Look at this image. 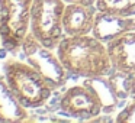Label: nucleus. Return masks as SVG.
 Instances as JSON below:
<instances>
[{
    "instance_id": "1",
    "label": "nucleus",
    "mask_w": 135,
    "mask_h": 123,
    "mask_svg": "<svg viewBox=\"0 0 135 123\" xmlns=\"http://www.w3.org/2000/svg\"><path fill=\"white\" fill-rule=\"evenodd\" d=\"M58 59L65 70L83 77L108 74L112 67L109 48L87 35H67L58 44Z\"/></svg>"
},
{
    "instance_id": "2",
    "label": "nucleus",
    "mask_w": 135,
    "mask_h": 123,
    "mask_svg": "<svg viewBox=\"0 0 135 123\" xmlns=\"http://www.w3.org/2000/svg\"><path fill=\"white\" fill-rule=\"evenodd\" d=\"M4 75L13 96L23 107L42 106L55 87L52 81L29 62L26 64L18 59H7L4 62Z\"/></svg>"
},
{
    "instance_id": "3",
    "label": "nucleus",
    "mask_w": 135,
    "mask_h": 123,
    "mask_svg": "<svg viewBox=\"0 0 135 123\" xmlns=\"http://www.w3.org/2000/svg\"><path fill=\"white\" fill-rule=\"evenodd\" d=\"M64 0H33L29 18V33L44 47H58L62 39Z\"/></svg>"
},
{
    "instance_id": "4",
    "label": "nucleus",
    "mask_w": 135,
    "mask_h": 123,
    "mask_svg": "<svg viewBox=\"0 0 135 123\" xmlns=\"http://www.w3.org/2000/svg\"><path fill=\"white\" fill-rule=\"evenodd\" d=\"M33 0H0L2 45L9 51L22 47L29 30L31 7Z\"/></svg>"
},
{
    "instance_id": "5",
    "label": "nucleus",
    "mask_w": 135,
    "mask_h": 123,
    "mask_svg": "<svg viewBox=\"0 0 135 123\" xmlns=\"http://www.w3.org/2000/svg\"><path fill=\"white\" fill-rule=\"evenodd\" d=\"M22 49L26 55L28 62L38 71H41L50 81H52L55 85L62 83L65 68L62 67L60 59L51 54L50 48L44 47L31 33H28L22 42Z\"/></svg>"
},
{
    "instance_id": "6",
    "label": "nucleus",
    "mask_w": 135,
    "mask_h": 123,
    "mask_svg": "<svg viewBox=\"0 0 135 123\" xmlns=\"http://www.w3.org/2000/svg\"><path fill=\"white\" fill-rule=\"evenodd\" d=\"M62 111L74 117H93L102 110V100L99 94L86 85H74L65 91L60 101Z\"/></svg>"
},
{
    "instance_id": "7",
    "label": "nucleus",
    "mask_w": 135,
    "mask_h": 123,
    "mask_svg": "<svg viewBox=\"0 0 135 123\" xmlns=\"http://www.w3.org/2000/svg\"><path fill=\"white\" fill-rule=\"evenodd\" d=\"M96 23V9L91 4L70 3L62 15V29L65 35H87Z\"/></svg>"
},
{
    "instance_id": "8",
    "label": "nucleus",
    "mask_w": 135,
    "mask_h": 123,
    "mask_svg": "<svg viewBox=\"0 0 135 123\" xmlns=\"http://www.w3.org/2000/svg\"><path fill=\"white\" fill-rule=\"evenodd\" d=\"M112 65L120 71L135 73V33L115 39L109 47Z\"/></svg>"
},
{
    "instance_id": "9",
    "label": "nucleus",
    "mask_w": 135,
    "mask_h": 123,
    "mask_svg": "<svg viewBox=\"0 0 135 123\" xmlns=\"http://www.w3.org/2000/svg\"><path fill=\"white\" fill-rule=\"evenodd\" d=\"M25 117V107L13 96L7 81L0 78V122H21Z\"/></svg>"
},
{
    "instance_id": "10",
    "label": "nucleus",
    "mask_w": 135,
    "mask_h": 123,
    "mask_svg": "<svg viewBox=\"0 0 135 123\" xmlns=\"http://www.w3.org/2000/svg\"><path fill=\"white\" fill-rule=\"evenodd\" d=\"M97 7L109 15H129L135 13V0H99Z\"/></svg>"
},
{
    "instance_id": "11",
    "label": "nucleus",
    "mask_w": 135,
    "mask_h": 123,
    "mask_svg": "<svg viewBox=\"0 0 135 123\" xmlns=\"http://www.w3.org/2000/svg\"><path fill=\"white\" fill-rule=\"evenodd\" d=\"M118 122L120 123H135V103L126 106L119 114H118Z\"/></svg>"
},
{
    "instance_id": "12",
    "label": "nucleus",
    "mask_w": 135,
    "mask_h": 123,
    "mask_svg": "<svg viewBox=\"0 0 135 123\" xmlns=\"http://www.w3.org/2000/svg\"><path fill=\"white\" fill-rule=\"evenodd\" d=\"M64 2H68V3H84V4H91L94 0H64Z\"/></svg>"
},
{
    "instance_id": "13",
    "label": "nucleus",
    "mask_w": 135,
    "mask_h": 123,
    "mask_svg": "<svg viewBox=\"0 0 135 123\" xmlns=\"http://www.w3.org/2000/svg\"><path fill=\"white\" fill-rule=\"evenodd\" d=\"M0 44H2V35H0Z\"/></svg>"
}]
</instances>
